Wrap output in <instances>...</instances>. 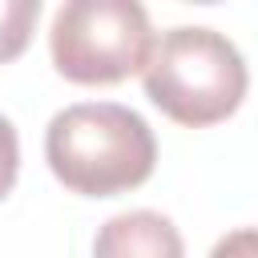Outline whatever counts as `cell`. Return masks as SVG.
I'll list each match as a JSON object with an SVG mask.
<instances>
[{
    "instance_id": "cell-5",
    "label": "cell",
    "mask_w": 258,
    "mask_h": 258,
    "mask_svg": "<svg viewBox=\"0 0 258 258\" xmlns=\"http://www.w3.org/2000/svg\"><path fill=\"white\" fill-rule=\"evenodd\" d=\"M40 20V0H0V64L16 60Z\"/></svg>"
},
{
    "instance_id": "cell-2",
    "label": "cell",
    "mask_w": 258,
    "mask_h": 258,
    "mask_svg": "<svg viewBox=\"0 0 258 258\" xmlns=\"http://www.w3.org/2000/svg\"><path fill=\"white\" fill-rule=\"evenodd\" d=\"M145 97L177 125L206 129L238 113L250 89L246 60L226 32L202 24H177L153 40L141 69Z\"/></svg>"
},
{
    "instance_id": "cell-1",
    "label": "cell",
    "mask_w": 258,
    "mask_h": 258,
    "mask_svg": "<svg viewBox=\"0 0 258 258\" xmlns=\"http://www.w3.org/2000/svg\"><path fill=\"white\" fill-rule=\"evenodd\" d=\"M44 161L64 189L81 198H117L149 181L157 165V137L129 105L81 101L48 121Z\"/></svg>"
},
{
    "instance_id": "cell-3",
    "label": "cell",
    "mask_w": 258,
    "mask_h": 258,
    "mask_svg": "<svg viewBox=\"0 0 258 258\" xmlns=\"http://www.w3.org/2000/svg\"><path fill=\"white\" fill-rule=\"evenodd\" d=\"M153 24L137 0H69L52 12L48 52L73 85H117L149 64Z\"/></svg>"
},
{
    "instance_id": "cell-6",
    "label": "cell",
    "mask_w": 258,
    "mask_h": 258,
    "mask_svg": "<svg viewBox=\"0 0 258 258\" xmlns=\"http://www.w3.org/2000/svg\"><path fill=\"white\" fill-rule=\"evenodd\" d=\"M16 177H20V133H16V125L0 113V202L12 194Z\"/></svg>"
},
{
    "instance_id": "cell-4",
    "label": "cell",
    "mask_w": 258,
    "mask_h": 258,
    "mask_svg": "<svg viewBox=\"0 0 258 258\" xmlns=\"http://www.w3.org/2000/svg\"><path fill=\"white\" fill-rule=\"evenodd\" d=\"M93 258H185V242L165 214L125 210L97 230Z\"/></svg>"
},
{
    "instance_id": "cell-7",
    "label": "cell",
    "mask_w": 258,
    "mask_h": 258,
    "mask_svg": "<svg viewBox=\"0 0 258 258\" xmlns=\"http://www.w3.org/2000/svg\"><path fill=\"white\" fill-rule=\"evenodd\" d=\"M210 258H258V226L230 230L226 238H218V242H214Z\"/></svg>"
}]
</instances>
